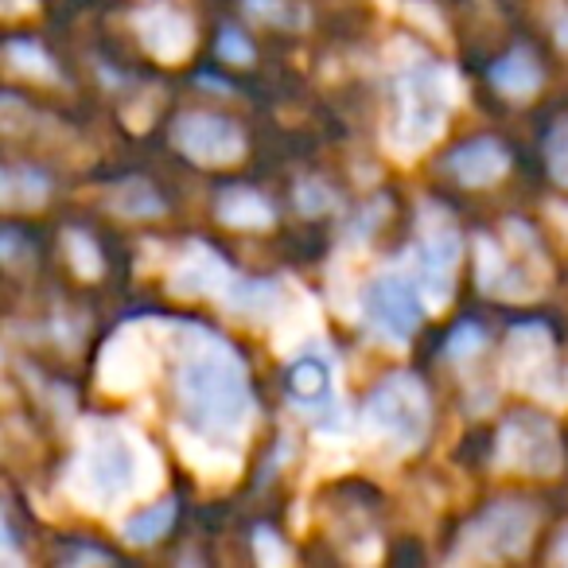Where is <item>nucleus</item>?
Segmentation results:
<instances>
[{
	"label": "nucleus",
	"mask_w": 568,
	"mask_h": 568,
	"mask_svg": "<svg viewBox=\"0 0 568 568\" xmlns=\"http://www.w3.org/2000/svg\"><path fill=\"white\" fill-rule=\"evenodd\" d=\"M164 347L172 355V386L183 417L195 433L219 444H242L253 433L257 402L250 389V366L234 343L187 320H160Z\"/></svg>",
	"instance_id": "nucleus-1"
},
{
	"label": "nucleus",
	"mask_w": 568,
	"mask_h": 568,
	"mask_svg": "<svg viewBox=\"0 0 568 568\" xmlns=\"http://www.w3.org/2000/svg\"><path fill=\"white\" fill-rule=\"evenodd\" d=\"M164 483V459L149 436L121 417H87L63 467V495L87 514H113Z\"/></svg>",
	"instance_id": "nucleus-2"
},
{
	"label": "nucleus",
	"mask_w": 568,
	"mask_h": 568,
	"mask_svg": "<svg viewBox=\"0 0 568 568\" xmlns=\"http://www.w3.org/2000/svg\"><path fill=\"white\" fill-rule=\"evenodd\" d=\"M464 98L459 71L448 63H433L425 51H413L394 79V110H389L382 144L394 160L409 164L428 152L448 129L452 110Z\"/></svg>",
	"instance_id": "nucleus-3"
},
{
	"label": "nucleus",
	"mask_w": 568,
	"mask_h": 568,
	"mask_svg": "<svg viewBox=\"0 0 568 568\" xmlns=\"http://www.w3.org/2000/svg\"><path fill=\"white\" fill-rule=\"evenodd\" d=\"M549 257L526 222H503V237H475V281L487 296L526 304L549 288Z\"/></svg>",
	"instance_id": "nucleus-4"
},
{
	"label": "nucleus",
	"mask_w": 568,
	"mask_h": 568,
	"mask_svg": "<svg viewBox=\"0 0 568 568\" xmlns=\"http://www.w3.org/2000/svg\"><path fill=\"white\" fill-rule=\"evenodd\" d=\"M358 428L394 456L420 452V444L428 440V428H433V402H428L425 382L417 374L382 378L358 413Z\"/></svg>",
	"instance_id": "nucleus-5"
},
{
	"label": "nucleus",
	"mask_w": 568,
	"mask_h": 568,
	"mask_svg": "<svg viewBox=\"0 0 568 568\" xmlns=\"http://www.w3.org/2000/svg\"><path fill=\"white\" fill-rule=\"evenodd\" d=\"M459 257H464V237H459L452 211L440 203H425L417 214V237L402 253V261L409 265L413 281L420 284L428 312H444L452 304Z\"/></svg>",
	"instance_id": "nucleus-6"
},
{
	"label": "nucleus",
	"mask_w": 568,
	"mask_h": 568,
	"mask_svg": "<svg viewBox=\"0 0 568 568\" xmlns=\"http://www.w3.org/2000/svg\"><path fill=\"white\" fill-rule=\"evenodd\" d=\"M425 312H428V304H425V296H420V284L413 281L405 261L382 265L378 273L358 288V301H355V316L363 320L366 332L386 343V347H405V343L417 335Z\"/></svg>",
	"instance_id": "nucleus-7"
},
{
	"label": "nucleus",
	"mask_w": 568,
	"mask_h": 568,
	"mask_svg": "<svg viewBox=\"0 0 568 568\" xmlns=\"http://www.w3.org/2000/svg\"><path fill=\"white\" fill-rule=\"evenodd\" d=\"M541 526V510L521 498L490 503L483 514H475L456 537V549L448 552L452 565H495L514 560L534 545V534Z\"/></svg>",
	"instance_id": "nucleus-8"
},
{
	"label": "nucleus",
	"mask_w": 568,
	"mask_h": 568,
	"mask_svg": "<svg viewBox=\"0 0 568 568\" xmlns=\"http://www.w3.org/2000/svg\"><path fill=\"white\" fill-rule=\"evenodd\" d=\"M498 374L510 389L537 397L545 405H568V371L557 366V343L545 324H518L506 335Z\"/></svg>",
	"instance_id": "nucleus-9"
},
{
	"label": "nucleus",
	"mask_w": 568,
	"mask_h": 568,
	"mask_svg": "<svg viewBox=\"0 0 568 568\" xmlns=\"http://www.w3.org/2000/svg\"><path fill=\"white\" fill-rule=\"evenodd\" d=\"M164 327L160 320H133V324L118 327L105 339L102 355H98V386L113 397H125L144 389L160 371V355H164Z\"/></svg>",
	"instance_id": "nucleus-10"
},
{
	"label": "nucleus",
	"mask_w": 568,
	"mask_h": 568,
	"mask_svg": "<svg viewBox=\"0 0 568 568\" xmlns=\"http://www.w3.org/2000/svg\"><path fill=\"white\" fill-rule=\"evenodd\" d=\"M565 464L560 433L545 413H510L495 436V467L514 475H537L549 479Z\"/></svg>",
	"instance_id": "nucleus-11"
},
{
	"label": "nucleus",
	"mask_w": 568,
	"mask_h": 568,
	"mask_svg": "<svg viewBox=\"0 0 568 568\" xmlns=\"http://www.w3.org/2000/svg\"><path fill=\"white\" fill-rule=\"evenodd\" d=\"M175 152L199 168H230L245 156V133L219 113H183L172 125Z\"/></svg>",
	"instance_id": "nucleus-12"
},
{
	"label": "nucleus",
	"mask_w": 568,
	"mask_h": 568,
	"mask_svg": "<svg viewBox=\"0 0 568 568\" xmlns=\"http://www.w3.org/2000/svg\"><path fill=\"white\" fill-rule=\"evenodd\" d=\"M133 28L141 48L149 51L156 63H183L195 51V24L183 17L180 9H172L168 0H152L144 9L133 12Z\"/></svg>",
	"instance_id": "nucleus-13"
},
{
	"label": "nucleus",
	"mask_w": 568,
	"mask_h": 568,
	"mask_svg": "<svg viewBox=\"0 0 568 568\" xmlns=\"http://www.w3.org/2000/svg\"><path fill=\"white\" fill-rule=\"evenodd\" d=\"M230 281H234V268L206 242H187L168 268V293L183 296V301H199V296L219 301Z\"/></svg>",
	"instance_id": "nucleus-14"
},
{
	"label": "nucleus",
	"mask_w": 568,
	"mask_h": 568,
	"mask_svg": "<svg viewBox=\"0 0 568 568\" xmlns=\"http://www.w3.org/2000/svg\"><path fill=\"white\" fill-rule=\"evenodd\" d=\"M172 440H175V448H180L183 464H187L203 483H211V487H230V483L242 475V452H237L234 444L211 440V436L195 433L191 425L187 428L175 425Z\"/></svg>",
	"instance_id": "nucleus-15"
},
{
	"label": "nucleus",
	"mask_w": 568,
	"mask_h": 568,
	"mask_svg": "<svg viewBox=\"0 0 568 568\" xmlns=\"http://www.w3.org/2000/svg\"><path fill=\"white\" fill-rule=\"evenodd\" d=\"M284 301H288V284L276 276H237L222 288L219 304L230 316L245 320V324H273L281 316Z\"/></svg>",
	"instance_id": "nucleus-16"
},
{
	"label": "nucleus",
	"mask_w": 568,
	"mask_h": 568,
	"mask_svg": "<svg viewBox=\"0 0 568 568\" xmlns=\"http://www.w3.org/2000/svg\"><path fill=\"white\" fill-rule=\"evenodd\" d=\"M276 324V355L296 358L301 351H308L312 343L327 339L324 324H320V308L301 284H288V301H284L281 316L273 320Z\"/></svg>",
	"instance_id": "nucleus-17"
},
{
	"label": "nucleus",
	"mask_w": 568,
	"mask_h": 568,
	"mask_svg": "<svg viewBox=\"0 0 568 568\" xmlns=\"http://www.w3.org/2000/svg\"><path fill=\"white\" fill-rule=\"evenodd\" d=\"M444 168H448V172L456 175V183H464V187H490V183H498L510 172V152L498 141H490V136H475V141L459 144V149L444 160Z\"/></svg>",
	"instance_id": "nucleus-18"
},
{
	"label": "nucleus",
	"mask_w": 568,
	"mask_h": 568,
	"mask_svg": "<svg viewBox=\"0 0 568 568\" xmlns=\"http://www.w3.org/2000/svg\"><path fill=\"white\" fill-rule=\"evenodd\" d=\"M214 214L226 222L230 230H268L276 219L273 203L253 187H226L214 199Z\"/></svg>",
	"instance_id": "nucleus-19"
},
{
	"label": "nucleus",
	"mask_w": 568,
	"mask_h": 568,
	"mask_svg": "<svg viewBox=\"0 0 568 568\" xmlns=\"http://www.w3.org/2000/svg\"><path fill=\"white\" fill-rule=\"evenodd\" d=\"M51 195V180L32 164H4L0 172V203L4 211H40Z\"/></svg>",
	"instance_id": "nucleus-20"
},
{
	"label": "nucleus",
	"mask_w": 568,
	"mask_h": 568,
	"mask_svg": "<svg viewBox=\"0 0 568 568\" xmlns=\"http://www.w3.org/2000/svg\"><path fill=\"white\" fill-rule=\"evenodd\" d=\"M541 82H545V74H541V63H537L529 51H510L506 59H498L495 67H490V87L498 90V94H506V98H529V94H537L541 90Z\"/></svg>",
	"instance_id": "nucleus-21"
},
{
	"label": "nucleus",
	"mask_w": 568,
	"mask_h": 568,
	"mask_svg": "<svg viewBox=\"0 0 568 568\" xmlns=\"http://www.w3.org/2000/svg\"><path fill=\"white\" fill-rule=\"evenodd\" d=\"M105 206H110L118 219H160L164 214V199L152 187L149 180L133 175V180H121L105 191Z\"/></svg>",
	"instance_id": "nucleus-22"
},
{
	"label": "nucleus",
	"mask_w": 568,
	"mask_h": 568,
	"mask_svg": "<svg viewBox=\"0 0 568 568\" xmlns=\"http://www.w3.org/2000/svg\"><path fill=\"white\" fill-rule=\"evenodd\" d=\"M172 521H175V498H160V503L144 506L141 514L121 521V537L129 545H152L172 529Z\"/></svg>",
	"instance_id": "nucleus-23"
},
{
	"label": "nucleus",
	"mask_w": 568,
	"mask_h": 568,
	"mask_svg": "<svg viewBox=\"0 0 568 568\" xmlns=\"http://www.w3.org/2000/svg\"><path fill=\"white\" fill-rule=\"evenodd\" d=\"M4 59H9V71L12 74H24V79L48 82V87H55V82H59L55 59H51L48 51L40 48V43H32V40H12L9 48H4Z\"/></svg>",
	"instance_id": "nucleus-24"
},
{
	"label": "nucleus",
	"mask_w": 568,
	"mask_h": 568,
	"mask_svg": "<svg viewBox=\"0 0 568 568\" xmlns=\"http://www.w3.org/2000/svg\"><path fill=\"white\" fill-rule=\"evenodd\" d=\"M63 245H67V257H71L74 273H79L82 281H94V276H102L105 261H102V250L94 245V237L82 234V230H67Z\"/></svg>",
	"instance_id": "nucleus-25"
},
{
	"label": "nucleus",
	"mask_w": 568,
	"mask_h": 568,
	"mask_svg": "<svg viewBox=\"0 0 568 568\" xmlns=\"http://www.w3.org/2000/svg\"><path fill=\"white\" fill-rule=\"evenodd\" d=\"M483 347H487V335H483V327L475 324H459L456 332L448 335V343H444V355H448V363H475V358L483 355Z\"/></svg>",
	"instance_id": "nucleus-26"
},
{
	"label": "nucleus",
	"mask_w": 568,
	"mask_h": 568,
	"mask_svg": "<svg viewBox=\"0 0 568 568\" xmlns=\"http://www.w3.org/2000/svg\"><path fill=\"white\" fill-rule=\"evenodd\" d=\"M296 206H301V214H308V219H320V214L339 206V195H335V187H327L324 180H301L296 183Z\"/></svg>",
	"instance_id": "nucleus-27"
},
{
	"label": "nucleus",
	"mask_w": 568,
	"mask_h": 568,
	"mask_svg": "<svg viewBox=\"0 0 568 568\" xmlns=\"http://www.w3.org/2000/svg\"><path fill=\"white\" fill-rule=\"evenodd\" d=\"M545 164H549L552 183L568 187V118H560L549 129V141H545Z\"/></svg>",
	"instance_id": "nucleus-28"
},
{
	"label": "nucleus",
	"mask_w": 568,
	"mask_h": 568,
	"mask_svg": "<svg viewBox=\"0 0 568 568\" xmlns=\"http://www.w3.org/2000/svg\"><path fill=\"white\" fill-rule=\"evenodd\" d=\"M250 545H253V557H257V565H265V568L288 565V560H293V549H288V545H284L281 537H276L268 526H257V529H253Z\"/></svg>",
	"instance_id": "nucleus-29"
},
{
	"label": "nucleus",
	"mask_w": 568,
	"mask_h": 568,
	"mask_svg": "<svg viewBox=\"0 0 568 568\" xmlns=\"http://www.w3.org/2000/svg\"><path fill=\"white\" fill-rule=\"evenodd\" d=\"M242 4L253 20H265V24H284V28L304 24V12L288 9V0H242Z\"/></svg>",
	"instance_id": "nucleus-30"
},
{
	"label": "nucleus",
	"mask_w": 568,
	"mask_h": 568,
	"mask_svg": "<svg viewBox=\"0 0 568 568\" xmlns=\"http://www.w3.org/2000/svg\"><path fill=\"white\" fill-rule=\"evenodd\" d=\"M219 59H226V63H234V67H245V63H253V43L245 40L237 28H222V36H219Z\"/></svg>",
	"instance_id": "nucleus-31"
},
{
	"label": "nucleus",
	"mask_w": 568,
	"mask_h": 568,
	"mask_svg": "<svg viewBox=\"0 0 568 568\" xmlns=\"http://www.w3.org/2000/svg\"><path fill=\"white\" fill-rule=\"evenodd\" d=\"M386 214H389L386 199H378V203H366L363 214H358V219L347 226V237H351V242H366V237H371L374 230H378V222L386 219Z\"/></svg>",
	"instance_id": "nucleus-32"
},
{
	"label": "nucleus",
	"mask_w": 568,
	"mask_h": 568,
	"mask_svg": "<svg viewBox=\"0 0 568 568\" xmlns=\"http://www.w3.org/2000/svg\"><path fill=\"white\" fill-rule=\"evenodd\" d=\"M0 245H4V265H9V268H17L24 257H32V245L20 242L17 230H4V237H0Z\"/></svg>",
	"instance_id": "nucleus-33"
},
{
	"label": "nucleus",
	"mask_w": 568,
	"mask_h": 568,
	"mask_svg": "<svg viewBox=\"0 0 568 568\" xmlns=\"http://www.w3.org/2000/svg\"><path fill=\"white\" fill-rule=\"evenodd\" d=\"M67 565H113V557L102 549H74L67 552Z\"/></svg>",
	"instance_id": "nucleus-34"
},
{
	"label": "nucleus",
	"mask_w": 568,
	"mask_h": 568,
	"mask_svg": "<svg viewBox=\"0 0 568 568\" xmlns=\"http://www.w3.org/2000/svg\"><path fill=\"white\" fill-rule=\"evenodd\" d=\"M4 560L9 565H20V549H17V529H12V518L4 510Z\"/></svg>",
	"instance_id": "nucleus-35"
},
{
	"label": "nucleus",
	"mask_w": 568,
	"mask_h": 568,
	"mask_svg": "<svg viewBox=\"0 0 568 568\" xmlns=\"http://www.w3.org/2000/svg\"><path fill=\"white\" fill-rule=\"evenodd\" d=\"M40 9V0H4V12L9 17H20V12H36Z\"/></svg>",
	"instance_id": "nucleus-36"
},
{
	"label": "nucleus",
	"mask_w": 568,
	"mask_h": 568,
	"mask_svg": "<svg viewBox=\"0 0 568 568\" xmlns=\"http://www.w3.org/2000/svg\"><path fill=\"white\" fill-rule=\"evenodd\" d=\"M552 560H557V565H568V526L560 529L557 545H552Z\"/></svg>",
	"instance_id": "nucleus-37"
},
{
	"label": "nucleus",
	"mask_w": 568,
	"mask_h": 568,
	"mask_svg": "<svg viewBox=\"0 0 568 568\" xmlns=\"http://www.w3.org/2000/svg\"><path fill=\"white\" fill-rule=\"evenodd\" d=\"M557 48L568 51V17H560V24H557Z\"/></svg>",
	"instance_id": "nucleus-38"
}]
</instances>
